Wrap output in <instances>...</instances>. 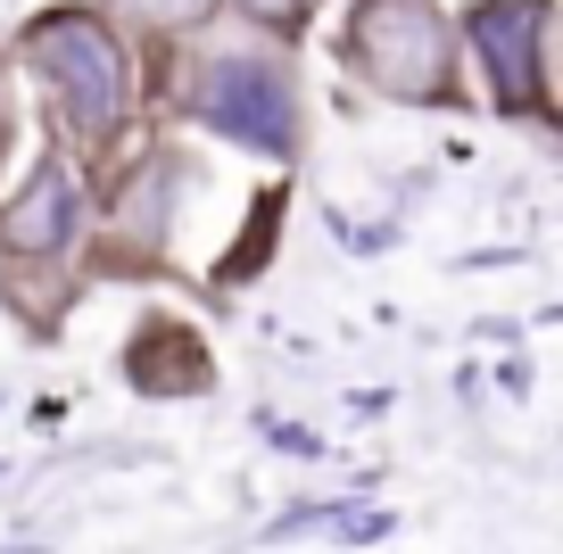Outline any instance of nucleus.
Segmentation results:
<instances>
[{
    "instance_id": "obj_1",
    "label": "nucleus",
    "mask_w": 563,
    "mask_h": 554,
    "mask_svg": "<svg viewBox=\"0 0 563 554\" xmlns=\"http://www.w3.org/2000/svg\"><path fill=\"white\" fill-rule=\"evenodd\" d=\"M141 117L166 124H199L216 133L224 149H249L265 166H290L307 149V84H299V58L290 42H166L150 51V75H141Z\"/></svg>"
},
{
    "instance_id": "obj_2",
    "label": "nucleus",
    "mask_w": 563,
    "mask_h": 554,
    "mask_svg": "<svg viewBox=\"0 0 563 554\" xmlns=\"http://www.w3.org/2000/svg\"><path fill=\"white\" fill-rule=\"evenodd\" d=\"M18 67L34 75L51 141L75 157L84 174H100L124 141L141 133V58L108 9L91 0H51L18 25Z\"/></svg>"
},
{
    "instance_id": "obj_3",
    "label": "nucleus",
    "mask_w": 563,
    "mask_h": 554,
    "mask_svg": "<svg viewBox=\"0 0 563 554\" xmlns=\"http://www.w3.org/2000/svg\"><path fill=\"white\" fill-rule=\"evenodd\" d=\"M349 84L398 108H464V42L448 0H349L332 34Z\"/></svg>"
},
{
    "instance_id": "obj_4",
    "label": "nucleus",
    "mask_w": 563,
    "mask_h": 554,
    "mask_svg": "<svg viewBox=\"0 0 563 554\" xmlns=\"http://www.w3.org/2000/svg\"><path fill=\"white\" fill-rule=\"evenodd\" d=\"M456 42L497 117L563 133V0H473L456 9Z\"/></svg>"
},
{
    "instance_id": "obj_5",
    "label": "nucleus",
    "mask_w": 563,
    "mask_h": 554,
    "mask_svg": "<svg viewBox=\"0 0 563 554\" xmlns=\"http://www.w3.org/2000/svg\"><path fill=\"white\" fill-rule=\"evenodd\" d=\"M91 232V174L67 149H42L0 199V265H67Z\"/></svg>"
},
{
    "instance_id": "obj_6",
    "label": "nucleus",
    "mask_w": 563,
    "mask_h": 554,
    "mask_svg": "<svg viewBox=\"0 0 563 554\" xmlns=\"http://www.w3.org/2000/svg\"><path fill=\"white\" fill-rule=\"evenodd\" d=\"M124 381H133L141 398H208L216 389V356H208V340H199L175 307H150L133 323V340H124Z\"/></svg>"
},
{
    "instance_id": "obj_7",
    "label": "nucleus",
    "mask_w": 563,
    "mask_h": 554,
    "mask_svg": "<svg viewBox=\"0 0 563 554\" xmlns=\"http://www.w3.org/2000/svg\"><path fill=\"white\" fill-rule=\"evenodd\" d=\"M91 9H108V18H117L133 42H150V51L199 42V34H216V18H224V0H91Z\"/></svg>"
},
{
    "instance_id": "obj_8",
    "label": "nucleus",
    "mask_w": 563,
    "mask_h": 554,
    "mask_svg": "<svg viewBox=\"0 0 563 554\" xmlns=\"http://www.w3.org/2000/svg\"><path fill=\"white\" fill-rule=\"evenodd\" d=\"M282 208H290V182H265V191H257V208H249V241H232L224 257H216L208 290H241V281H257V274H265V257H274V224H282Z\"/></svg>"
},
{
    "instance_id": "obj_9",
    "label": "nucleus",
    "mask_w": 563,
    "mask_h": 554,
    "mask_svg": "<svg viewBox=\"0 0 563 554\" xmlns=\"http://www.w3.org/2000/svg\"><path fill=\"white\" fill-rule=\"evenodd\" d=\"M389 530V513H373V505H299V513H282L265 538H382Z\"/></svg>"
},
{
    "instance_id": "obj_10",
    "label": "nucleus",
    "mask_w": 563,
    "mask_h": 554,
    "mask_svg": "<svg viewBox=\"0 0 563 554\" xmlns=\"http://www.w3.org/2000/svg\"><path fill=\"white\" fill-rule=\"evenodd\" d=\"M224 9L249 25V34H265V42H290V51H299V42H307V25H316L323 9H332V0H224Z\"/></svg>"
},
{
    "instance_id": "obj_11",
    "label": "nucleus",
    "mask_w": 563,
    "mask_h": 554,
    "mask_svg": "<svg viewBox=\"0 0 563 554\" xmlns=\"http://www.w3.org/2000/svg\"><path fill=\"white\" fill-rule=\"evenodd\" d=\"M9 149H18V67L0 51V166H9Z\"/></svg>"
}]
</instances>
